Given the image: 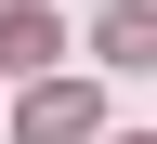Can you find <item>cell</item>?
<instances>
[{
  "instance_id": "6da1fadb",
  "label": "cell",
  "mask_w": 157,
  "mask_h": 144,
  "mask_svg": "<svg viewBox=\"0 0 157 144\" xmlns=\"http://www.w3.org/2000/svg\"><path fill=\"white\" fill-rule=\"evenodd\" d=\"M66 39H52V13L39 0H0V66H52Z\"/></svg>"
},
{
  "instance_id": "7a4b0ae2",
  "label": "cell",
  "mask_w": 157,
  "mask_h": 144,
  "mask_svg": "<svg viewBox=\"0 0 157 144\" xmlns=\"http://www.w3.org/2000/svg\"><path fill=\"white\" fill-rule=\"evenodd\" d=\"M13 131H26V144H78V131H92V92H39Z\"/></svg>"
},
{
  "instance_id": "3957f363",
  "label": "cell",
  "mask_w": 157,
  "mask_h": 144,
  "mask_svg": "<svg viewBox=\"0 0 157 144\" xmlns=\"http://www.w3.org/2000/svg\"><path fill=\"white\" fill-rule=\"evenodd\" d=\"M105 66H157V13H144V0L105 13Z\"/></svg>"
}]
</instances>
